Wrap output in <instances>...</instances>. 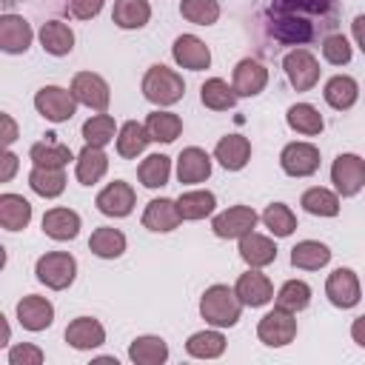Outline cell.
<instances>
[{
  "instance_id": "6da1fadb",
  "label": "cell",
  "mask_w": 365,
  "mask_h": 365,
  "mask_svg": "<svg viewBox=\"0 0 365 365\" xmlns=\"http://www.w3.org/2000/svg\"><path fill=\"white\" fill-rule=\"evenodd\" d=\"M331 0H274L268 9L271 34L282 43L302 46L314 37V17L328 14Z\"/></svg>"
},
{
  "instance_id": "7a4b0ae2",
  "label": "cell",
  "mask_w": 365,
  "mask_h": 365,
  "mask_svg": "<svg viewBox=\"0 0 365 365\" xmlns=\"http://www.w3.org/2000/svg\"><path fill=\"white\" fill-rule=\"evenodd\" d=\"M242 302L234 288L228 285H211L200 297V317L214 328H234L242 317Z\"/></svg>"
},
{
  "instance_id": "3957f363",
  "label": "cell",
  "mask_w": 365,
  "mask_h": 365,
  "mask_svg": "<svg viewBox=\"0 0 365 365\" xmlns=\"http://www.w3.org/2000/svg\"><path fill=\"white\" fill-rule=\"evenodd\" d=\"M143 97L148 103H154L157 108H165V106H174L182 100L185 94V83H182V74H177L174 68L157 63L151 66L145 74H143Z\"/></svg>"
},
{
  "instance_id": "277c9868",
  "label": "cell",
  "mask_w": 365,
  "mask_h": 365,
  "mask_svg": "<svg viewBox=\"0 0 365 365\" xmlns=\"http://www.w3.org/2000/svg\"><path fill=\"white\" fill-rule=\"evenodd\" d=\"M37 279L51 291H66L77 277V259L68 251H48L34 265Z\"/></svg>"
},
{
  "instance_id": "5b68a950",
  "label": "cell",
  "mask_w": 365,
  "mask_h": 365,
  "mask_svg": "<svg viewBox=\"0 0 365 365\" xmlns=\"http://www.w3.org/2000/svg\"><path fill=\"white\" fill-rule=\"evenodd\" d=\"M77 106L80 103L71 94V88H63V86H43L34 94V108L48 123H68L77 114Z\"/></svg>"
},
{
  "instance_id": "8992f818",
  "label": "cell",
  "mask_w": 365,
  "mask_h": 365,
  "mask_svg": "<svg viewBox=\"0 0 365 365\" xmlns=\"http://www.w3.org/2000/svg\"><path fill=\"white\" fill-rule=\"evenodd\" d=\"M331 182L339 197H356L365 185V160L359 154H339L331 165Z\"/></svg>"
},
{
  "instance_id": "52a82bcc",
  "label": "cell",
  "mask_w": 365,
  "mask_h": 365,
  "mask_svg": "<svg viewBox=\"0 0 365 365\" xmlns=\"http://www.w3.org/2000/svg\"><path fill=\"white\" fill-rule=\"evenodd\" d=\"M257 336H259V342L268 345V348H282V345L294 342V336H297V319H294V314L274 305V308L259 319Z\"/></svg>"
},
{
  "instance_id": "ba28073f",
  "label": "cell",
  "mask_w": 365,
  "mask_h": 365,
  "mask_svg": "<svg viewBox=\"0 0 365 365\" xmlns=\"http://www.w3.org/2000/svg\"><path fill=\"white\" fill-rule=\"evenodd\" d=\"M282 68H285V77L288 83L297 88V91H311L317 83H319V60L308 51V48H294L282 57Z\"/></svg>"
},
{
  "instance_id": "9c48e42d",
  "label": "cell",
  "mask_w": 365,
  "mask_h": 365,
  "mask_svg": "<svg viewBox=\"0 0 365 365\" xmlns=\"http://www.w3.org/2000/svg\"><path fill=\"white\" fill-rule=\"evenodd\" d=\"M259 222V214L248 205H231L225 211H220L214 220H211V231L220 237V240H240L245 237L248 231H254Z\"/></svg>"
},
{
  "instance_id": "30bf717a",
  "label": "cell",
  "mask_w": 365,
  "mask_h": 365,
  "mask_svg": "<svg viewBox=\"0 0 365 365\" xmlns=\"http://www.w3.org/2000/svg\"><path fill=\"white\" fill-rule=\"evenodd\" d=\"M71 94L77 97L80 106H86L91 111H106L108 103H111L108 83L94 71H77L74 80H71Z\"/></svg>"
},
{
  "instance_id": "8fae6325",
  "label": "cell",
  "mask_w": 365,
  "mask_h": 365,
  "mask_svg": "<svg viewBox=\"0 0 365 365\" xmlns=\"http://www.w3.org/2000/svg\"><path fill=\"white\" fill-rule=\"evenodd\" d=\"M325 297L334 308H354L362 299V288H359V277L351 268H334L325 279Z\"/></svg>"
},
{
  "instance_id": "7c38bea8",
  "label": "cell",
  "mask_w": 365,
  "mask_h": 365,
  "mask_svg": "<svg viewBox=\"0 0 365 365\" xmlns=\"http://www.w3.org/2000/svg\"><path fill=\"white\" fill-rule=\"evenodd\" d=\"M279 165L288 177H311L319 168V148L314 143H288L279 154Z\"/></svg>"
},
{
  "instance_id": "4fadbf2b",
  "label": "cell",
  "mask_w": 365,
  "mask_h": 365,
  "mask_svg": "<svg viewBox=\"0 0 365 365\" xmlns=\"http://www.w3.org/2000/svg\"><path fill=\"white\" fill-rule=\"evenodd\" d=\"M234 291L245 308H262L274 299V285L259 268H248L245 274H240L234 282Z\"/></svg>"
},
{
  "instance_id": "5bb4252c",
  "label": "cell",
  "mask_w": 365,
  "mask_h": 365,
  "mask_svg": "<svg viewBox=\"0 0 365 365\" xmlns=\"http://www.w3.org/2000/svg\"><path fill=\"white\" fill-rule=\"evenodd\" d=\"M134 202H137V194H134V188H131L125 180L108 182V185L97 194V200H94L97 211L106 214V217H128V214L134 211Z\"/></svg>"
},
{
  "instance_id": "9a60e30c",
  "label": "cell",
  "mask_w": 365,
  "mask_h": 365,
  "mask_svg": "<svg viewBox=\"0 0 365 365\" xmlns=\"http://www.w3.org/2000/svg\"><path fill=\"white\" fill-rule=\"evenodd\" d=\"M171 57L180 68H188V71H202L211 66V48L197 34H180L171 46Z\"/></svg>"
},
{
  "instance_id": "2e32d148",
  "label": "cell",
  "mask_w": 365,
  "mask_h": 365,
  "mask_svg": "<svg viewBox=\"0 0 365 365\" xmlns=\"http://www.w3.org/2000/svg\"><path fill=\"white\" fill-rule=\"evenodd\" d=\"M231 86H234L237 97H257L268 86V68L259 60H254V57H242L234 66Z\"/></svg>"
},
{
  "instance_id": "e0dca14e",
  "label": "cell",
  "mask_w": 365,
  "mask_h": 365,
  "mask_svg": "<svg viewBox=\"0 0 365 365\" xmlns=\"http://www.w3.org/2000/svg\"><path fill=\"white\" fill-rule=\"evenodd\" d=\"M34 40V31H31V23L20 14H3L0 17V48L6 54H23L29 51Z\"/></svg>"
},
{
  "instance_id": "ac0fdd59",
  "label": "cell",
  "mask_w": 365,
  "mask_h": 365,
  "mask_svg": "<svg viewBox=\"0 0 365 365\" xmlns=\"http://www.w3.org/2000/svg\"><path fill=\"white\" fill-rule=\"evenodd\" d=\"M211 177V157L208 151L197 148V145H188L180 151L177 157V180L182 185H197V182H205Z\"/></svg>"
},
{
  "instance_id": "d6986e66",
  "label": "cell",
  "mask_w": 365,
  "mask_h": 365,
  "mask_svg": "<svg viewBox=\"0 0 365 365\" xmlns=\"http://www.w3.org/2000/svg\"><path fill=\"white\" fill-rule=\"evenodd\" d=\"M17 322L26 328V331H46L51 322H54V305L46 299V297H37V294H29L17 302Z\"/></svg>"
},
{
  "instance_id": "ffe728a7",
  "label": "cell",
  "mask_w": 365,
  "mask_h": 365,
  "mask_svg": "<svg viewBox=\"0 0 365 365\" xmlns=\"http://www.w3.org/2000/svg\"><path fill=\"white\" fill-rule=\"evenodd\" d=\"M182 222V214L177 208V200H168V197H157L145 205L143 211V225L148 231H157V234H165V231H174L177 225Z\"/></svg>"
},
{
  "instance_id": "44dd1931",
  "label": "cell",
  "mask_w": 365,
  "mask_h": 365,
  "mask_svg": "<svg viewBox=\"0 0 365 365\" xmlns=\"http://www.w3.org/2000/svg\"><path fill=\"white\" fill-rule=\"evenodd\" d=\"M214 160L225 168V171H240L248 165L251 160V143L242 134H225L217 145H214Z\"/></svg>"
},
{
  "instance_id": "7402d4cb",
  "label": "cell",
  "mask_w": 365,
  "mask_h": 365,
  "mask_svg": "<svg viewBox=\"0 0 365 365\" xmlns=\"http://www.w3.org/2000/svg\"><path fill=\"white\" fill-rule=\"evenodd\" d=\"M106 171H108V154L100 145H88L86 143L83 151L74 160V177H77V182L94 185V182H100L106 177Z\"/></svg>"
},
{
  "instance_id": "603a6c76",
  "label": "cell",
  "mask_w": 365,
  "mask_h": 365,
  "mask_svg": "<svg viewBox=\"0 0 365 365\" xmlns=\"http://www.w3.org/2000/svg\"><path fill=\"white\" fill-rule=\"evenodd\" d=\"M66 342L74 348V351H91V348H100L106 342V328L94 319V317H77L68 322L66 328Z\"/></svg>"
},
{
  "instance_id": "cb8c5ba5",
  "label": "cell",
  "mask_w": 365,
  "mask_h": 365,
  "mask_svg": "<svg viewBox=\"0 0 365 365\" xmlns=\"http://www.w3.org/2000/svg\"><path fill=\"white\" fill-rule=\"evenodd\" d=\"M240 257L248 268H265L277 259V245L271 237L248 231L245 237H240Z\"/></svg>"
},
{
  "instance_id": "d4e9b609",
  "label": "cell",
  "mask_w": 365,
  "mask_h": 365,
  "mask_svg": "<svg viewBox=\"0 0 365 365\" xmlns=\"http://www.w3.org/2000/svg\"><path fill=\"white\" fill-rule=\"evenodd\" d=\"M43 234L57 240V242H66V240H74L80 234V214L74 208H48L43 214Z\"/></svg>"
},
{
  "instance_id": "484cf974",
  "label": "cell",
  "mask_w": 365,
  "mask_h": 365,
  "mask_svg": "<svg viewBox=\"0 0 365 365\" xmlns=\"http://www.w3.org/2000/svg\"><path fill=\"white\" fill-rule=\"evenodd\" d=\"M37 37H40L43 51L51 54V57H66V54H71V48H74V31H71V26L63 23V20H48V23H43Z\"/></svg>"
},
{
  "instance_id": "4316f807",
  "label": "cell",
  "mask_w": 365,
  "mask_h": 365,
  "mask_svg": "<svg viewBox=\"0 0 365 365\" xmlns=\"http://www.w3.org/2000/svg\"><path fill=\"white\" fill-rule=\"evenodd\" d=\"M31 222V202L23 194H0V225L6 231H23Z\"/></svg>"
},
{
  "instance_id": "83f0119b",
  "label": "cell",
  "mask_w": 365,
  "mask_h": 365,
  "mask_svg": "<svg viewBox=\"0 0 365 365\" xmlns=\"http://www.w3.org/2000/svg\"><path fill=\"white\" fill-rule=\"evenodd\" d=\"M128 359L134 365H163L168 359V342L163 336H154V334L137 336L128 345Z\"/></svg>"
},
{
  "instance_id": "f1b7e54d",
  "label": "cell",
  "mask_w": 365,
  "mask_h": 365,
  "mask_svg": "<svg viewBox=\"0 0 365 365\" xmlns=\"http://www.w3.org/2000/svg\"><path fill=\"white\" fill-rule=\"evenodd\" d=\"M148 143H151V137H148L145 123L128 120V123H123L120 131H117V154H120L123 160H137V157L145 151Z\"/></svg>"
},
{
  "instance_id": "f546056e",
  "label": "cell",
  "mask_w": 365,
  "mask_h": 365,
  "mask_svg": "<svg viewBox=\"0 0 365 365\" xmlns=\"http://www.w3.org/2000/svg\"><path fill=\"white\" fill-rule=\"evenodd\" d=\"M88 251L100 259H117L123 257L125 251V234L120 228H111V225H100L91 231L88 237Z\"/></svg>"
},
{
  "instance_id": "4dcf8cb0",
  "label": "cell",
  "mask_w": 365,
  "mask_h": 365,
  "mask_svg": "<svg viewBox=\"0 0 365 365\" xmlns=\"http://www.w3.org/2000/svg\"><path fill=\"white\" fill-rule=\"evenodd\" d=\"M331 262V248L319 240H302L291 248V265L302 271H319Z\"/></svg>"
},
{
  "instance_id": "1f68e13d",
  "label": "cell",
  "mask_w": 365,
  "mask_h": 365,
  "mask_svg": "<svg viewBox=\"0 0 365 365\" xmlns=\"http://www.w3.org/2000/svg\"><path fill=\"white\" fill-rule=\"evenodd\" d=\"M322 97H325V103H328L331 108L348 111V108L356 103V97H359V86H356V80L348 77V74H334V77L325 83Z\"/></svg>"
},
{
  "instance_id": "d6a6232c",
  "label": "cell",
  "mask_w": 365,
  "mask_h": 365,
  "mask_svg": "<svg viewBox=\"0 0 365 365\" xmlns=\"http://www.w3.org/2000/svg\"><path fill=\"white\" fill-rule=\"evenodd\" d=\"M111 20L120 29H143L151 20V3L148 0H114Z\"/></svg>"
},
{
  "instance_id": "836d02e7",
  "label": "cell",
  "mask_w": 365,
  "mask_h": 365,
  "mask_svg": "<svg viewBox=\"0 0 365 365\" xmlns=\"http://www.w3.org/2000/svg\"><path fill=\"white\" fill-rule=\"evenodd\" d=\"M285 123H288L291 131L305 134V137H317V134H322V128H325L322 114H319L311 103H294V106L288 108V114H285Z\"/></svg>"
},
{
  "instance_id": "e575fe53",
  "label": "cell",
  "mask_w": 365,
  "mask_h": 365,
  "mask_svg": "<svg viewBox=\"0 0 365 365\" xmlns=\"http://www.w3.org/2000/svg\"><path fill=\"white\" fill-rule=\"evenodd\" d=\"M29 185L34 194H40L43 200H54L66 191V171L63 168H43V165H31L29 171Z\"/></svg>"
},
{
  "instance_id": "d590c367",
  "label": "cell",
  "mask_w": 365,
  "mask_h": 365,
  "mask_svg": "<svg viewBox=\"0 0 365 365\" xmlns=\"http://www.w3.org/2000/svg\"><path fill=\"white\" fill-rule=\"evenodd\" d=\"M177 208L182 214V220H205L214 214L217 208V197L211 191H202V188H194V191H182L177 197Z\"/></svg>"
},
{
  "instance_id": "8d00e7d4",
  "label": "cell",
  "mask_w": 365,
  "mask_h": 365,
  "mask_svg": "<svg viewBox=\"0 0 365 365\" xmlns=\"http://www.w3.org/2000/svg\"><path fill=\"white\" fill-rule=\"evenodd\" d=\"M200 100L211 111H228V108L237 106V91L222 77H211V80H205L200 86Z\"/></svg>"
},
{
  "instance_id": "74e56055",
  "label": "cell",
  "mask_w": 365,
  "mask_h": 365,
  "mask_svg": "<svg viewBox=\"0 0 365 365\" xmlns=\"http://www.w3.org/2000/svg\"><path fill=\"white\" fill-rule=\"evenodd\" d=\"M145 128H148V137L154 143H174L180 134H182V120L174 114V111H151L145 117Z\"/></svg>"
},
{
  "instance_id": "f35d334b",
  "label": "cell",
  "mask_w": 365,
  "mask_h": 365,
  "mask_svg": "<svg viewBox=\"0 0 365 365\" xmlns=\"http://www.w3.org/2000/svg\"><path fill=\"white\" fill-rule=\"evenodd\" d=\"M31 165H43V168H66L68 160H74L71 148L57 143V140H43V143H34L31 151Z\"/></svg>"
},
{
  "instance_id": "ab89813d",
  "label": "cell",
  "mask_w": 365,
  "mask_h": 365,
  "mask_svg": "<svg viewBox=\"0 0 365 365\" xmlns=\"http://www.w3.org/2000/svg\"><path fill=\"white\" fill-rule=\"evenodd\" d=\"M299 205H302L308 214H314V217H336V214H339V194L331 191V188L314 185V188L302 191Z\"/></svg>"
},
{
  "instance_id": "60d3db41",
  "label": "cell",
  "mask_w": 365,
  "mask_h": 365,
  "mask_svg": "<svg viewBox=\"0 0 365 365\" xmlns=\"http://www.w3.org/2000/svg\"><path fill=\"white\" fill-rule=\"evenodd\" d=\"M117 123H114V117L111 114H106V111H97V114H91L86 123H83V140L88 143V145H100V148H106L111 140H117Z\"/></svg>"
},
{
  "instance_id": "b9f144b4",
  "label": "cell",
  "mask_w": 365,
  "mask_h": 365,
  "mask_svg": "<svg viewBox=\"0 0 365 365\" xmlns=\"http://www.w3.org/2000/svg\"><path fill=\"white\" fill-rule=\"evenodd\" d=\"M185 351L194 359H217L225 354V336L220 331H197L188 336Z\"/></svg>"
},
{
  "instance_id": "7bdbcfd3",
  "label": "cell",
  "mask_w": 365,
  "mask_h": 365,
  "mask_svg": "<svg viewBox=\"0 0 365 365\" xmlns=\"http://www.w3.org/2000/svg\"><path fill=\"white\" fill-rule=\"evenodd\" d=\"M137 177L145 188H163L171 177V160L165 154H148L140 165H137Z\"/></svg>"
},
{
  "instance_id": "ee69618b",
  "label": "cell",
  "mask_w": 365,
  "mask_h": 365,
  "mask_svg": "<svg viewBox=\"0 0 365 365\" xmlns=\"http://www.w3.org/2000/svg\"><path fill=\"white\" fill-rule=\"evenodd\" d=\"M311 302V285L302 282V279H288L282 282V288L277 291V308H285L291 314H299L305 311Z\"/></svg>"
},
{
  "instance_id": "f6af8a7d",
  "label": "cell",
  "mask_w": 365,
  "mask_h": 365,
  "mask_svg": "<svg viewBox=\"0 0 365 365\" xmlns=\"http://www.w3.org/2000/svg\"><path fill=\"white\" fill-rule=\"evenodd\" d=\"M262 222L274 237H291L297 231V214L285 202H271L262 211Z\"/></svg>"
},
{
  "instance_id": "bcb514c9",
  "label": "cell",
  "mask_w": 365,
  "mask_h": 365,
  "mask_svg": "<svg viewBox=\"0 0 365 365\" xmlns=\"http://www.w3.org/2000/svg\"><path fill=\"white\" fill-rule=\"evenodd\" d=\"M180 14L194 26H214L220 20L217 0H180Z\"/></svg>"
},
{
  "instance_id": "7dc6e473",
  "label": "cell",
  "mask_w": 365,
  "mask_h": 365,
  "mask_svg": "<svg viewBox=\"0 0 365 365\" xmlns=\"http://www.w3.org/2000/svg\"><path fill=\"white\" fill-rule=\"evenodd\" d=\"M322 57L331 66H348L351 57H354V48H351V43H348L345 34H328L322 40Z\"/></svg>"
},
{
  "instance_id": "c3c4849f",
  "label": "cell",
  "mask_w": 365,
  "mask_h": 365,
  "mask_svg": "<svg viewBox=\"0 0 365 365\" xmlns=\"http://www.w3.org/2000/svg\"><path fill=\"white\" fill-rule=\"evenodd\" d=\"M46 354L31 342H17L9 348V365H43Z\"/></svg>"
},
{
  "instance_id": "681fc988",
  "label": "cell",
  "mask_w": 365,
  "mask_h": 365,
  "mask_svg": "<svg viewBox=\"0 0 365 365\" xmlns=\"http://www.w3.org/2000/svg\"><path fill=\"white\" fill-rule=\"evenodd\" d=\"M106 0H68V14L77 20H91L100 14Z\"/></svg>"
},
{
  "instance_id": "f907efd6",
  "label": "cell",
  "mask_w": 365,
  "mask_h": 365,
  "mask_svg": "<svg viewBox=\"0 0 365 365\" xmlns=\"http://www.w3.org/2000/svg\"><path fill=\"white\" fill-rule=\"evenodd\" d=\"M0 123H3V145L9 148L17 140V123H14L11 114H0Z\"/></svg>"
},
{
  "instance_id": "816d5d0a",
  "label": "cell",
  "mask_w": 365,
  "mask_h": 365,
  "mask_svg": "<svg viewBox=\"0 0 365 365\" xmlns=\"http://www.w3.org/2000/svg\"><path fill=\"white\" fill-rule=\"evenodd\" d=\"M14 171H17V154L6 151V154H3V171H0V182H9V180L14 177Z\"/></svg>"
},
{
  "instance_id": "f5cc1de1",
  "label": "cell",
  "mask_w": 365,
  "mask_h": 365,
  "mask_svg": "<svg viewBox=\"0 0 365 365\" xmlns=\"http://www.w3.org/2000/svg\"><path fill=\"white\" fill-rule=\"evenodd\" d=\"M351 339H354L359 348H365V314H359V317L351 322Z\"/></svg>"
},
{
  "instance_id": "db71d44e",
  "label": "cell",
  "mask_w": 365,
  "mask_h": 365,
  "mask_svg": "<svg viewBox=\"0 0 365 365\" xmlns=\"http://www.w3.org/2000/svg\"><path fill=\"white\" fill-rule=\"evenodd\" d=\"M351 34H354L356 46L365 51V14H356V17H354V23H351Z\"/></svg>"
}]
</instances>
